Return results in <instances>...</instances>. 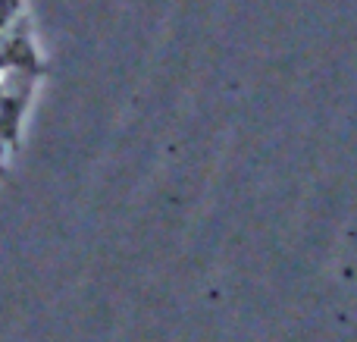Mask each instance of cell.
I'll list each match as a JSON object with an SVG mask.
<instances>
[{
	"mask_svg": "<svg viewBox=\"0 0 357 342\" xmlns=\"http://www.w3.org/2000/svg\"><path fill=\"white\" fill-rule=\"evenodd\" d=\"M13 16H16V6H13V0H0V38L10 31Z\"/></svg>",
	"mask_w": 357,
	"mask_h": 342,
	"instance_id": "cell-1",
	"label": "cell"
}]
</instances>
